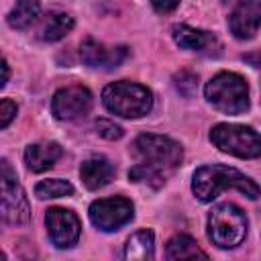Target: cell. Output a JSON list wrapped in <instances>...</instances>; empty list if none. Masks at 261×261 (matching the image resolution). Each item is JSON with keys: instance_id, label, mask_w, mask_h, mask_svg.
I'll return each mask as SVG.
<instances>
[{"instance_id": "obj_1", "label": "cell", "mask_w": 261, "mask_h": 261, "mask_svg": "<svg viewBox=\"0 0 261 261\" xmlns=\"http://www.w3.org/2000/svg\"><path fill=\"white\" fill-rule=\"evenodd\" d=\"M133 155L137 163L128 171L130 181H143L153 188L163 186L167 175L179 167L184 159L181 145L163 135H139L133 143Z\"/></svg>"}, {"instance_id": "obj_2", "label": "cell", "mask_w": 261, "mask_h": 261, "mask_svg": "<svg viewBox=\"0 0 261 261\" xmlns=\"http://www.w3.org/2000/svg\"><path fill=\"white\" fill-rule=\"evenodd\" d=\"M224 190H239L251 200L259 198L261 194L259 186L234 167L216 163V165H204L196 169L192 177V192L200 202H212Z\"/></svg>"}, {"instance_id": "obj_3", "label": "cell", "mask_w": 261, "mask_h": 261, "mask_svg": "<svg viewBox=\"0 0 261 261\" xmlns=\"http://www.w3.org/2000/svg\"><path fill=\"white\" fill-rule=\"evenodd\" d=\"M206 100L224 114H241L249 108L247 80L232 71L216 73L204 88Z\"/></svg>"}, {"instance_id": "obj_4", "label": "cell", "mask_w": 261, "mask_h": 261, "mask_svg": "<svg viewBox=\"0 0 261 261\" xmlns=\"http://www.w3.org/2000/svg\"><path fill=\"white\" fill-rule=\"evenodd\" d=\"M102 102L116 116H122V118H139V116H145L151 110L153 96L141 84L114 82V84H110V86L104 88Z\"/></svg>"}, {"instance_id": "obj_5", "label": "cell", "mask_w": 261, "mask_h": 261, "mask_svg": "<svg viewBox=\"0 0 261 261\" xmlns=\"http://www.w3.org/2000/svg\"><path fill=\"white\" fill-rule=\"evenodd\" d=\"M247 234V216L234 204H220L208 216V237L220 249H232Z\"/></svg>"}, {"instance_id": "obj_6", "label": "cell", "mask_w": 261, "mask_h": 261, "mask_svg": "<svg viewBox=\"0 0 261 261\" xmlns=\"http://www.w3.org/2000/svg\"><path fill=\"white\" fill-rule=\"evenodd\" d=\"M210 141L222 153H228L241 159H255L261 155V135L245 124L220 122L212 126Z\"/></svg>"}, {"instance_id": "obj_7", "label": "cell", "mask_w": 261, "mask_h": 261, "mask_svg": "<svg viewBox=\"0 0 261 261\" xmlns=\"http://www.w3.org/2000/svg\"><path fill=\"white\" fill-rule=\"evenodd\" d=\"M0 186H2V218L8 224H24L31 216L29 200L16 181V173L12 171L10 163L2 159V175H0Z\"/></svg>"}, {"instance_id": "obj_8", "label": "cell", "mask_w": 261, "mask_h": 261, "mask_svg": "<svg viewBox=\"0 0 261 261\" xmlns=\"http://www.w3.org/2000/svg\"><path fill=\"white\" fill-rule=\"evenodd\" d=\"M135 214L133 202L126 198H102L90 206V220L98 230L112 232L126 224Z\"/></svg>"}, {"instance_id": "obj_9", "label": "cell", "mask_w": 261, "mask_h": 261, "mask_svg": "<svg viewBox=\"0 0 261 261\" xmlns=\"http://www.w3.org/2000/svg\"><path fill=\"white\" fill-rule=\"evenodd\" d=\"M45 224L49 239L59 249H69L80 239V230H82L80 218L67 208H49L45 214Z\"/></svg>"}, {"instance_id": "obj_10", "label": "cell", "mask_w": 261, "mask_h": 261, "mask_svg": "<svg viewBox=\"0 0 261 261\" xmlns=\"http://www.w3.org/2000/svg\"><path fill=\"white\" fill-rule=\"evenodd\" d=\"M92 108V94L84 86H69L55 92L51 100V112L59 120H73L86 116Z\"/></svg>"}, {"instance_id": "obj_11", "label": "cell", "mask_w": 261, "mask_h": 261, "mask_svg": "<svg viewBox=\"0 0 261 261\" xmlns=\"http://www.w3.org/2000/svg\"><path fill=\"white\" fill-rule=\"evenodd\" d=\"M128 55L126 47H106L94 39H86L80 45V57L88 67H100V69H112L118 67Z\"/></svg>"}, {"instance_id": "obj_12", "label": "cell", "mask_w": 261, "mask_h": 261, "mask_svg": "<svg viewBox=\"0 0 261 261\" xmlns=\"http://www.w3.org/2000/svg\"><path fill=\"white\" fill-rule=\"evenodd\" d=\"M261 27V2L243 0L228 16V29L237 39H251Z\"/></svg>"}, {"instance_id": "obj_13", "label": "cell", "mask_w": 261, "mask_h": 261, "mask_svg": "<svg viewBox=\"0 0 261 261\" xmlns=\"http://www.w3.org/2000/svg\"><path fill=\"white\" fill-rule=\"evenodd\" d=\"M171 35H173V41L181 49H188V51L212 53V51H218V47H220L212 33H206V31H200V29H192L188 24H175L171 29Z\"/></svg>"}, {"instance_id": "obj_14", "label": "cell", "mask_w": 261, "mask_h": 261, "mask_svg": "<svg viewBox=\"0 0 261 261\" xmlns=\"http://www.w3.org/2000/svg\"><path fill=\"white\" fill-rule=\"evenodd\" d=\"M112 175H114V167H112V163H110L106 157H102V155L86 159V161L82 163V167H80V177H82V181H84V186H86L88 190L104 188V186L112 179Z\"/></svg>"}, {"instance_id": "obj_15", "label": "cell", "mask_w": 261, "mask_h": 261, "mask_svg": "<svg viewBox=\"0 0 261 261\" xmlns=\"http://www.w3.org/2000/svg\"><path fill=\"white\" fill-rule=\"evenodd\" d=\"M61 157V147L57 143H35L24 149V163L31 171H45L55 165V161Z\"/></svg>"}, {"instance_id": "obj_16", "label": "cell", "mask_w": 261, "mask_h": 261, "mask_svg": "<svg viewBox=\"0 0 261 261\" xmlns=\"http://www.w3.org/2000/svg\"><path fill=\"white\" fill-rule=\"evenodd\" d=\"M155 237L149 228L145 230H139L135 232L126 245H124V259L128 261H147V259H153L155 257Z\"/></svg>"}, {"instance_id": "obj_17", "label": "cell", "mask_w": 261, "mask_h": 261, "mask_svg": "<svg viewBox=\"0 0 261 261\" xmlns=\"http://www.w3.org/2000/svg\"><path fill=\"white\" fill-rule=\"evenodd\" d=\"M167 257L169 259H206V253L196 245V241L188 234H175L167 243Z\"/></svg>"}, {"instance_id": "obj_18", "label": "cell", "mask_w": 261, "mask_h": 261, "mask_svg": "<svg viewBox=\"0 0 261 261\" xmlns=\"http://www.w3.org/2000/svg\"><path fill=\"white\" fill-rule=\"evenodd\" d=\"M73 29V18L63 12H53L41 27V39L43 41H59Z\"/></svg>"}, {"instance_id": "obj_19", "label": "cell", "mask_w": 261, "mask_h": 261, "mask_svg": "<svg viewBox=\"0 0 261 261\" xmlns=\"http://www.w3.org/2000/svg\"><path fill=\"white\" fill-rule=\"evenodd\" d=\"M41 6L37 0H18L8 12V24L12 29H27L39 16Z\"/></svg>"}, {"instance_id": "obj_20", "label": "cell", "mask_w": 261, "mask_h": 261, "mask_svg": "<svg viewBox=\"0 0 261 261\" xmlns=\"http://www.w3.org/2000/svg\"><path fill=\"white\" fill-rule=\"evenodd\" d=\"M73 194V186L65 179H59V177H53V179H43L37 184L35 188V196L41 198V200H47V198H61V196H69Z\"/></svg>"}, {"instance_id": "obj_21", "label": "cell", "mask_w": 261, "mask_h": 261, "mask_svg": "<svg viewBox=\"0 0 261 261\" xmlns=\"http://www.w3.org/2000/svg\"><path fill=\"white\" fill-rule=\"evenodd\" d=\"M173 80H175V88L184 96H192L196 92V88H198V75L192 73V71H179Z\"/></svg>"}, {"instance_id": "obj_22", "label": "cell", "mask_w": 261, "mask_h": 261, "mask_svg": "<svg viewBox=\"0 0 261 261\" xmlns=\"http://www.w3.org/2000/svg\"><path fill=\"white\" fill-rule=\"evenodd\" d=\"M96 133L108 141H116L122 137V128L118 124H114L112 120H106V118H100L96 120Z\"/></svg>"}, {"instance_id": "obj_23", "label": "cell", "mask_w": 261, "mask_h": 261, "mask_svg": "<svg viewBox=\"0 0 261 261\" xmlns=\"http://www.w3.org/2000/svg\"><path fill=\"white\" fill-rule=\"evenodd\" d=\"M14 116H16V104L12 100L4 98L0 102V128H6Z\"/></svg>"}, {"instance_id": "obj_24", "label": "cell", "mask_w": 261, "mask_h": 261, "mask_svg": "<svg viewBox=\"0 0 261 261\" xmlns=\"http://www.w3.org/2000/svg\"><path fill=\"white\" fill-rule=\"evenodd\" d=\"M151 4L157 12H171L179 4V0H151Z\"/></svg>"}, {"instance_id": "obj_25", "label": "cell", "mask_w": 261, "mask_h": 261, "mask_svg": "<svg viewBox=\"0 0 261 261\" xmlns=\"http://www.w3.org/2000/svg\"><path fill=\"white\" fill-rule=\"evenodd\" d=\"M8 75H10V71H8V63H6V59H4V61H2V82H0V86H2V88L6 86Z\"/></svg>"}, {"instance_id": "obj_26", "label": "cell", "mask_w": 261, "mask_h": 261, "mask_svg": "<svg viewBox=\"0 0 261 261\" xmlns=\"http://www.w3.org/2000/svg\"><path fill=\"white\" fill-rule=\"evenodd\" d=\"M226 2H243V0H226Z\"/></svg>"}]
</instances>
